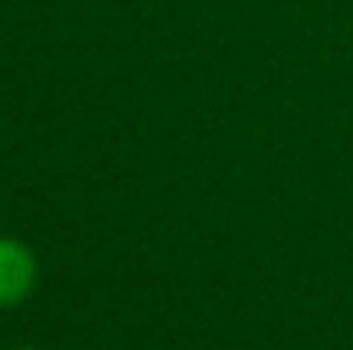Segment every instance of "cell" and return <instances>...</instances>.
I'll return each mask as SVG.
<instances>
[{
    "instance_id": "7a4b0ae2",
    "label": "cell",
    "mask_w": 353,
    "mask_h": 350,
    "mask_svg": "<svg viewBox=\"0 0 353 350\" xmlns=\"http://www.w3.org/2000/svg\"><path fill=\"white\" fill-rule=\"evenodd\" d=\"M17 350H41V347H17Z\"/></svg>"
},
{
    "instance_id": "6da1fadb",
    "label": "cell",
    "mask_w": 353,
    "mask_h": 350,
    "mask_svg": "<svg viewBox=\"0 0 353 350\" xmlns=\"http://www.w3.org/2000/svg\"><path fill=\"white\" fill-rule=\"evenodd\" d=\"M38 282V257L17 237H0V309L21 306Z\"/></svg>"
}]
</instances>
